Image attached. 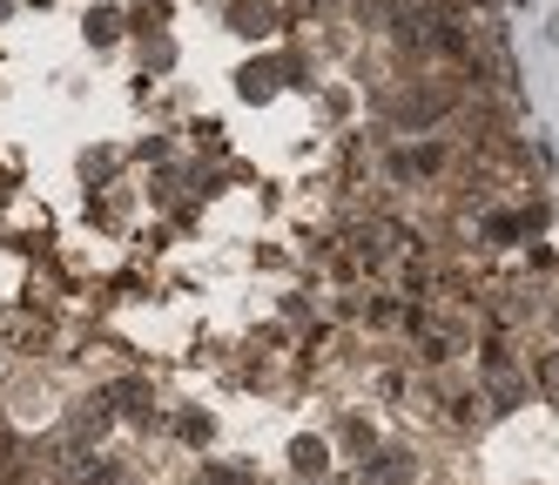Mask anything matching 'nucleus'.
Masks as SVG:
<instances>
[{"label":"nucleus","mask_w":559,"mask_h":485,"mask_svg":"<svg viewBox=\"0 0 559 485\" xmlns=\"http://www.w3.org/2000/svg\"><path fill=\"white\" fill-rule=\"evenodd\" d=\"M459 102H465V88L452 74H418V81H405V95H378V115H391L397 129H431V121L459 115Z\"/></svg>","instance_id":"nucleus-1"},{"label":"nucleus","mask_w":559,"mask_h":485,"mask_svg":"<svg viewBox=\"0 0 559 485\" xmlns=\"http://www.w3.org/2000/svg\"><path fill=\"white\" fill-rule=\"evenodd\" d=\"M108 385V398H115V425H129L135 438H163V425H169V404H163V391H155V378L148 371H115V378H102Z\"/></svg>","instance_id":"nucleus-2"},{"label":"nucleus","mask_w":559,"mask_h":485,"mask_svg":"<svg viewBox=\"0 0 559 485\" xmlns=\"http://www.w3.org/2000/svg\"><path fill=\"white\" fill-rule=\"evenodd\" d=\"M68 445H108V431H115V398H108V385H82L68 404H61V425H55Z\"/></svg>","instance_id":"nucleus-3"},{"label":"nucleus","mask_w":559,"mask_h":485,"mask_svg":"<svg viewBox=\"0 0 559 485\" xmlns=\"http://www.w3.org/2000/svg\"><path fill=\"white\" fill-rule=\"evenodd\" d=\"M418 459L405 452V445H378L371 459H357V472H350V485H418Z\"/></svg>","instance_id":"nucleus-4"},{"label":"nucleus","mask_w":559,"mask_h":485,"mask_svg":"<svg viewBox=\"0 0 559 485\" xmlns=\"http://www.w3.org/2000/svg\"><path fill=\"white\" fill-rule=\"evenodd\" d=\"M337 472V445L324 431H297L290 438V478H331Z\"/></svg>","instance_id":"nucleus-5"},{"label":"nucleus","mask_w":559,"mask_h":485,"mask_svg":"<svg viewBox=\"0 0 559 485\" xmlns=\"http://www.w3.org/2000/svg\"><path fill=\"white\" fill-rule=\"evenodd\" d=\"M397 270V297L405 304H431L438 297V263L425 250H405V263H391Z\"/></svg>","instance_id":"nucleus-6"},{"label":"nucleus","mask_w":559,"mask_h":485,"mask_svg":"<svg viewBox=\"0 0 559 485\" xmlns=\"http://www.w3.org/2000/svg\"><path fill=\"white\" fill-rule=\"evenodd\" d=\"M163 431H169L176 445H189V452H203V445L216 438V412H210V404H176Z\"/></svg>","instance_id":"nucleus-7"},{"label":"nucleus","mask_w":559,"mask_h":485,"mask_svg":"<svg viewBox=\"0 0 559 485\" xmlns=\"http://www.w3.org/2000/svg\"><path fill=\"white\" fill-rule=\"evenodd\" d=\"M331 445H337L344 459H371V452H378V425H371L365 412H344V418H337V438H331Z\"/></svg>","instance_id":"nucleus-8"},{"label":"nucleus","mask_w":559,"mask_h":485,"mask_svg":"<svg viewBox=\"0 0 559 485\" xmlns=\"http://www.w3.org/2000/svg\"><path fill=\"white\" fill-rule=\"evenodd\" d=\"M397 310H405L397 291H365V297H357V323H365V331H391Z\"/></svg>","instance_id":"nucleus-9"},{"label":"nucleus","mask_w":559,"mask_h":485,"mask_svg":"<svg viewBox=\"0 0 559 485\" xmlns=\"http://www.w3.org/2000/svg\"><path fill=\"white\" fill-rule=\"evenodd\" d=\"M229 27L257 40V34H270V27H276V8H270V0H229Z\"/></svg>","instance_id":"nucleus-10"},{"label":"nucleus","mask_w":559,"mask_h":485,"mask_svg":"<svg viewBox=\"0 0 559 485\" xmlns=\"http://www.w3.org/2000/svg\"><path fill=\"white\" fill-rule=\"evenodd\" d=\"M506 371H512V344H506V331H492L478 344V378H506Z\"/></svg>","instance_id":"nucleus-11"},{"label":"nucleus","mask_w":559,"mask_h":485,"mask_svg":"<svg viewBox=\"0 0 559 485\" xmlns=\"http://www.w3.org/2000/svg\"><path fill=\"white\" fill-rule=\"evenodd\" d=\"M478 404H486V391H452V398H445V418H452L459 431H472V425H486V412H478Z\"/></svg>","instance_id":"nucleus-12"},{"label":"nucleus","mask_w":559,"mask_h":485,"mask_svg":"<svg viewBox=\"0 0 559 485\" xmlns=\"http://www.w3.org/2000/svg\"><path fill=\"white\" fill-rule=\"evenodd\" d=\"M276 81H284V61H263V68H243V102H270Z\"/></svg>","instance_id":"nucleus-13"},{"label":"nucleus","mask_w":559,"mask_h":485,"mask_svg":"<svg viewBox=\"0 0 559 485\" xmlns=\"http://www.w3.org/2000/svg\"><path fill=\"white\" fill-rule=\"evenodd\" d=\"M88 40L95 48H115V40H122V8H95L88 14Z\"/></svg>","instance_id":"nucleus-14"},{"label":"nucleus","mask_w":559,"mask_h":485,"mask_svg":"<svg viewBox=\"0 0 559 485\" xmlns=\"http://www.w3.org/2000/svg\"><path fill=\"white\" fill-rule=\"evenodd\" d=\"M195 485H257V472L223 459V465H203V472H195Z\"/></svg>","instance_id":"nucleus-15"},{"label":"nucleus","mask_w":559,"mask_h":485,"mask_svg":"<svg viewBox=\"0 0 559 485\" xmlns=\"http://www.w3.org/2000/svg\"><path fill=\"white\" fill-rule=\"evenodd\" d=\"M284 323H297V331H310V323H317V304H310L304 291H290V297H284Z\"/></svg>","instance_id":"nucleus-16"},{"label":"nucleus","mask_w":559,"mask_h":485,"mask_svg":"<svg viewBox=\"0 0 559 485\" xmlns=\"http://www.w3.org/2000/svg\"><path fill=\"white\" fill-rule=\"evenodd\" d=\"M533 378H539V391H552V398H559V351H546V357L533 364Z\"/></svg>","instance_id":"nucleus-17"},{"label":"nucleus","mask_w":559,"mask_h":485,"mask_svg":"<svg viewBox=\"0 0 559 485\" xmlns=\"http://www.w3.org/2000/svg\"><path fill=\"white\" fill-rule=\"evenodd\" d=\"M27 8H48V0H27Z\"/></svg>","instance_id":"nucleus-18"}]
</instances>
